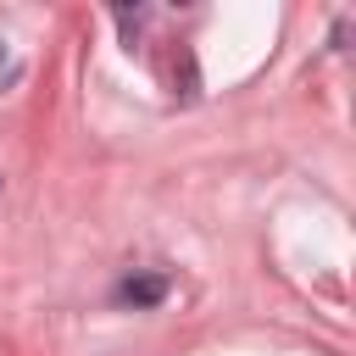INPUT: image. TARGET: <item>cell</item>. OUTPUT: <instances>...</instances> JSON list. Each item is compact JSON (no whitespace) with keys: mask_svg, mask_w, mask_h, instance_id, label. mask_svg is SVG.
I'll use <instances>...</instances> for the list:
<instances>
[{"mask_svg":"<svg viewBox=\"0 0 356 356\" xmlns=\"http://www.w3.org/2000/svg\"><path fill=\"white\" fill-rule=\"evenodd\" d=\"M117 300L122 306H161L167 300V278L161 273H134V278L117 284Z\"/></svg>","mask_w":356,"mask_h":356,"instance_id":"1","label":"cell"},{"mask_svg":"<svg viewBox=\"0 0 356 356\" xmlns=\"http://www.w3.org/2000/svg\"><path fill=\"white\" fill-rule=\"evenodd\" d=\"M0 56H6V44H0Z\"/></svg>","mask_w":356,"mask_h":356,"instance_id":"2","label":"cell"}]
</instances>
